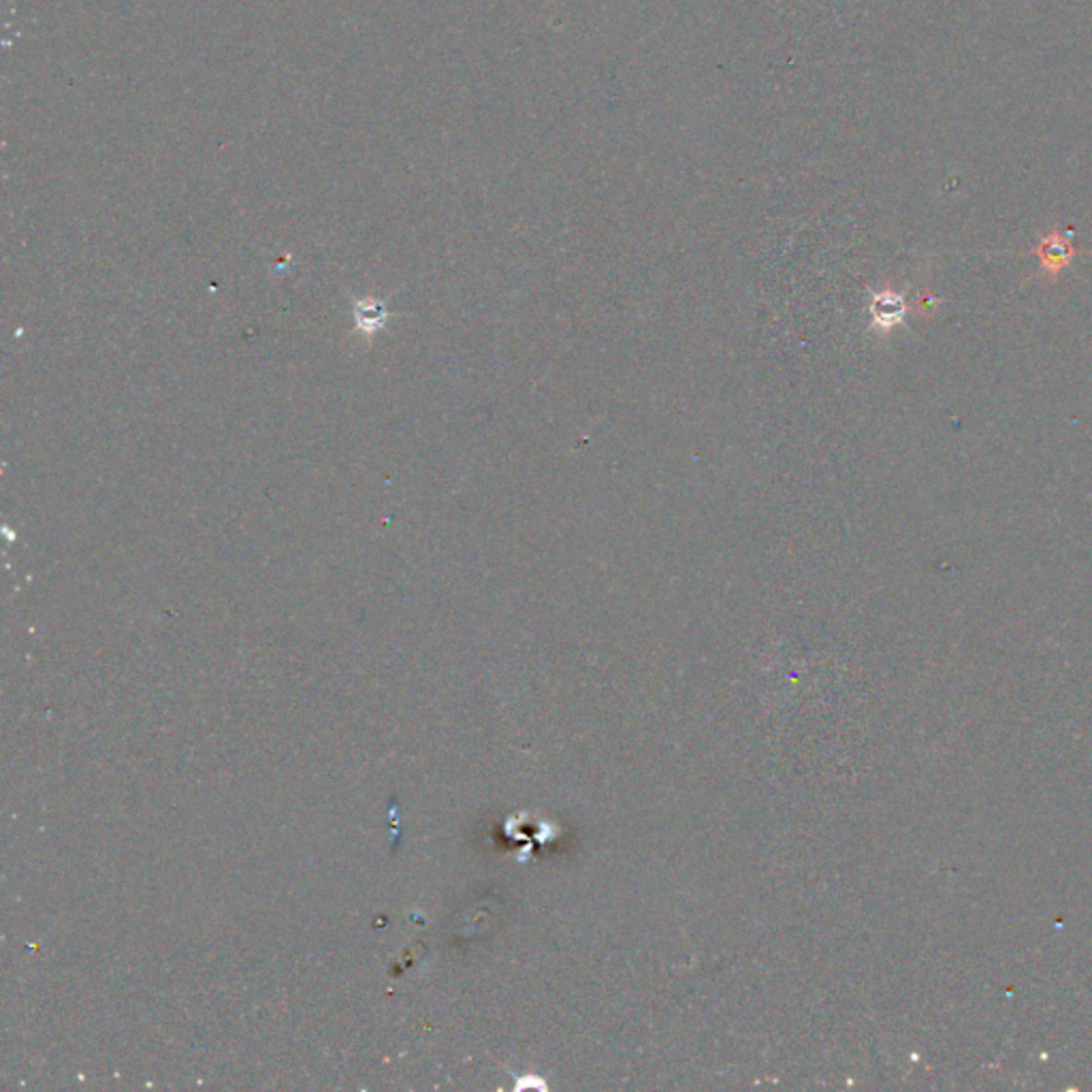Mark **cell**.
<instances>
[{
  "instance_id": "cell-1",
  "label": "cell",
  "mask_w": 1092,
  "mask_h": 1092,
  "mask_svg": "<svg viewBox=\"0 0 1092 1092\" xmlns=\"http://www.w3.org/2000/svg\"><path fill=\"white\" fill-rule=\"evenodd\" d=\"M1037 257H1039L1041 262V269H1046L1048 273H1059L1061 269H1064L1074 259L1075 254V248L1071 246V239L1069 235H1061V233H1052L1048 235V237L1041 239L1039 248L1035 250Z\"/></svg>"
},
{
  "instance_id": "cell-2",
  "label": "cell",
  "mask_w": 1092,
  "mask_h": 1092,
  "mask_svg": "<svg viewBox=\"0 0 1092 1092\" xmlns=\"http://www.w3.org/2000/svg\"><path fill=\"white\" fill-rule=\"evenodd\" d=\"M907 314V306H904L903 297L896 295V293H886L877 295L875 301H873V318H875V324L881 329H892L894 324H898Z\"/></svg>"
}]
</instances>
